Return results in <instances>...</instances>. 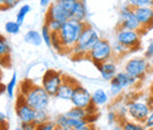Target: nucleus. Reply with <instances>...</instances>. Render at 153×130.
<instances>
[{"mask_svg":"<svg viewBox=\"0 0 153 130\" xmlns=\"http://www.w3.org/2000/svg\"><path fill=\"white\" fill-rule=\"evenodd\" d=\"M25 102L32 107L36 111L47 110L51 101V96L45 91L41 85L33 84L31 80H24L20 85V93Z\"/></svg>","mask_w":153,"mask_h":130,"instance_id":"1","label":"nucleus"},{"mask_svg":"<svg viewBox=\"0 0 153 130\" xmlns=\"http://www.w3.org/2000/svg\"><path fill=\"white\" fill-rule=\"evenodd\" d=\"M100 35L93 26H91L88 23L86 24L84 31L81 32L79 40L76 44V46L72 49V51L70 52V56L73 59H82V58H87L88 52L92 50V47L96 45L100 39Z\"/></svg>","mask_w":153,"mask_h":130,"instance_id":"2","label":"nucleus"},{"mask_svg":"<svg viewBox=\"0 0 153 130\" xmlns=\"http://www.w3.org/2000/svg\"><path fill=\"white\" fill-rule=\"evenodd\" d=\"M86 24L87 23L76 21L73 19H68L66 23L62 24L61 30L59 31V37L62 41V45L65 49V55H70L72 49L76 46Z\"/></svg>","mask_w":153,"mask_h":130,"instance_id":"3","label":"nucleus"},{"mask_svg":"<svg viewBox=\"0 0 153 130\" xmlns=\"http://www.w3.org/2000/svg\"><path fill=\"white\" fill-rule=\"evenodd\" d=\"M150 70H151V63L144 56L132 57L124 65V71L131 74L139 82H141L149 74Z\"/></svg>","mask_w":153,"mask_h":130,"instance_id":"4","label":"nucleus"},{"mask_svg":"<svg viewBox=\"0 0 153 130\" xmlns=\"http://www.w3.org/2000/svg\"><path fill=\"white\" fill-rule=\"evenodd\" d=\"M87 58L94 64H101L104 62H107L110 59L114 58L113 53V46L112 43L106 38H100L99 41L92 47V50L88 52Z\"/></svg>","mask_w":153,"mask_h":130,"instance_id":"5","label":"nucleus"},{"mask_svg":"<svg viewBox=\"0 0 153 130\" xmlns=\"http://www.w3.org/2000/svg\"><path fill=\"white\" fill-rule=\"evenodd\" d=\"M141 32L133 31V30H126V29H118L115 30L114 41L125 46L130 52H134L140 49L141 43Z\"/></svg>","mask_w":153,"mask_h":130,"instance_id":"6","label":"nucleus"},{"mask_svg":"<svg viewBox=\"0 0 153 130\" xmlns=\"http://www.w3.org/2000/svg\"><path fill=\"white\" fill-rule=\"evenodd\" d=\"M127 104V111L130 119H133L135 122L144 123L150 115L152 107L149 104L147 101H143L139 98H132L130 101H125Z\"/></svg>","mask_w":153,"mask_h":130,"instance_id":"7","label":"nucleus"},{"mask_svg":"<svg viewBox=\"0 0 153 130\" xmlns=\"http://www.w3.org/2000/svg\"><path fill=\"white\" fill-rule=\"evenodd\" d=\"M65 76L60 71L48 69L45 71V74L41 77V86L45 89V91L48 93L51 97H56L57 92L60 88V85L64 82Z\"/></svg>","mask_w":153,"mask_h":130,"instance_id":"8","label":"nucleus"},{"mask_svg":"<svg viewBox=\"0 0 153 130\" xmlns=\"http://www.w3.org/2000/svg\"><path fill=\"white\" fill-rule=\"evenodd\" d=\"M118 29H126V30H133V31L141 30L140 23L134 13V8L130 7L128 5H124L119 10Z\"/></svg>","mask_w":153,"mask_h":130,"instance_id":"9","label":"nucleus"},{"mask_svg":"<svg viewBox=\"0 0 153 130\" xmlns=\"http://www.w3.org/2000/svg\"><path fill=\"white\" fill-rule=\"evenodd\" d=\"M16 113L20 123H34L37 111L25 102L21 95H18L16 103Z\"/></svg>","mask_w":153,"mask_h":130,"instance_id":"10","label":"nucleus"},{"mask_svg":"<svg viewBox=\"0 0 153 130\" xmlns=\"http://www.w3.org/2000/svg\"><path fill=\"white\" fill-rule=\"evenodd\" d=\"M70 102L72 103L73 107L87 109L92 104V93L90 92L85 86H82L81 84L78 83Z\"/></svg>","mask_w":153,"mask_h":130,"instance_id":"11","label":"nucleus"},{"mask_svg":"<svg viewBox=\"0 0 153 130\" xmlns=\"http://www.w3.org/2000/svg\"><path fill=\"white\" fill-rule=\"evenodd\" d=\"M134 13L141 26L140 32L143 36H145L150 30L153 29V7L134 8Z\"/></svg>","mask_w":153,"mask_h":130,"instance_id":"12","label":"nucleus"},{"mask_svg":"<svg viewBox=\"0 0 153 130\" xmlns=\"http://www.w3.org/2000/svg\"><path fill=\"white\" fill-rule=\"evenodd\" d=\"M76 84H78V82H76L74 78L68 77V76H65L64 82L60 85L56 97H57L58 99H61V101H71Z\"/></svg>","mask_w":153,"mask_h":130,"instance_id":"13","label":"nucleus"},{"mask_svg":"<svg viewBox=\"0 0 153 130\" xmlns=\"http://www.w3.org/2000/svg\"><path fill=\"white\" fill-rule=\"evenodd\" d=\"M96 66L100 74V77L106 82L112 80L115 77V74H118V63H117L115 58L110 59L107 62H104L101 64H98Z\"/></svg>","mask_w":153,"mask_h":130,"instance_id":"14","label":"nucleus"},{"mask_svg":"<svg viewBox=\"0 0 153 130\" xmlns=\"http://www.w3.org/2000/svg\"><path fill=\"white\" fill-rule=\"evenodd\" d=\"M68 19H70V14L58 4L56 0L51 4V6H50V7L47 8V11H46L45 20H57L59 23L64 24V23H66Z\"/></svg>","mask_w":153,"mask_h":130,"instance_id":"15","label":"nucleus"},{"mask_svg":"<svg viewBox=\"0 0 153 130\" xmlns=\"http://www.w3.org/2000/svg\"><path fill=\"white\" fill-rule=\"evenodd\" d=\"M115 79L119 82V84L123 86L124 90H128L132 89L134 86H137V84L139 83L138 79L133 78L131 74H128L125 71H118V74H115Z\"/></svg>","mask_w":153,"mask_h":130,"instance_id":"16","label":"nucleus"},{"mask_svg":"<svg viewBox=\"0 0 153 130\" xmlns=\"http://www.w3.org/2000/svg\"><path fill=\"white\" fill-rule=\"evenodd\" d=\"M11 44L8 41V39L0 35V65L5 66V62H10V56H11Z\"/></svg>","mask_w":153,"mask_h":130,"instance_id":"17","label":"nucleus"},{"mask_svg":"<svg viewBox=\"0 0 153 130\" xmlns=\"http://www.w3.org/2000/svg\"><path fill=\"white\" fill-rule=\"evenodd\" d=\"M71 19L76 20V21H82L87 23V8L84 1H76V6L71 13Z\"/></svg>","mask_w":153,"mask_h":130,"instance_id":"18","label":"nucleus"},{"mask_svg":"<svg viewBox=\"0 0 153 130\" xmlns=\"http://www.w3.org/2000/svg\"><path fill=\"white\" fill-rule=\"evenodd\" d=\"M110 102V95L104 89H97L92 92V104L97 108L105 107Z\"/></svg>","mask_w":153,"mask_h":130,"instance_id":"19","label":"nucleus"},{"mask_svg":"<svg viewBox=\"0 0 153 130\" xmlns=\"http://www.w3.org/2000/svg\"><path fill=\"white\" fill-rule=\"evenodd\" d=\"M24 40H25V43H27L32 46H36V47L41 46V44L44 43L41 33L37 30H28L24 36Z\"/></svg>","mask_w":153,"mask_h":130,"instance_id":"20","label":"nucleus"},{"mask_svg":"<svg viewBox=\"0 0 153 130\" xmlns=\"http://www.w3.org/2000/svg\"><path fill=\"white\" fill-rule=\"evenodd\" d=\"M121 130H147L144 123L140 122H135L133 119L130 118H125L121 122H119Z\"/></svg>","mask_w":153,"mask_h":130,"instance_id":"21","label":"nucleus"},{"mask_svg":"<svg viewBox=\"0 0 153 130\" xmlns=\"http://www.w3.org/2000/svg\"><path fill=\"white\" fill-rule=\"evenodd\" d=\"M65 113L70 118H74V119H87V117H88V112H87L86 109L76 108V107H72L70 110H67Z\"/></svg>","mask_w":153,"mask_h":130,"instance_id":"22","label":"nucleus"},{"mask_svg":"<svg viewBox=\"0 0 153 130\" xmlns=\"http://www.w3.org/2000/svg\"><path fill=\"white\" fill-rule=\"evenodd\" d=\"M17 85H18V76L16 72H13L11 79L8 80V83L5 85V92L7 93L8 98H13L14 95H16V89H17Z\"/></svg>","mask_w":153,"mask_h":130,"instance_id":"23","label":"nucleus"},{"mask_svg":"<svg viewBox=\"0 0 153 130\" xmlns=\"http://www.w3.org/2000/svg\"><path fill=\"white\" fill-rule=\"evenodd\" d=\"M4 27H5V32L7 35H11V36L18 35L20 32V30H21V25H20L17 20H10V21H7Z\"/></svg>","mask_w":153,"mask_h":130,"instance_id":"24","label":"nucleus"},{"mask_svg":"<svg viewBox=\"0 0 153 130\" xmlns=\"http://www.w3.org/2000/svg\"><path fill=\"white\" fill-rule=\"evenodd\" d=\"M123 91H124L123 86L119 84V82L115 78L110 80V96H112L113 98H119Z\"/></svg>","mask_w":153,"mask_h":130,"instance_id":"25","label":"nucleus"},{"mask_svg":"<svg viewBox=\"0 0 153 130\" xmlns=\"http://www.w3.org/2000/svg\"><path fill=\"white\" fill-rule=\"evenodd\" d=\"M51 47L57 51L58 53H64L65 55V49L62 45V41L59 37V33H52V39H51Z\"/></svg>","mask_w":153,"mask_h":130,"instance_id":"26","label":"nucleus"},{"mask_svg":"<svg viewBox=\"0 0 153 130\" xmlns=\"http://www.w3.org/2000/svg\"><path fill=\"white\" fill-rule=\"evenodd\" d=\"M126 5H128L132 8L153 7V0H126Z\"/></svg>","mask_w":153,"mask_h":130,"instance_id":"27","label":"nucleus"},{"mask_svg":"<svg viewBox=\"0 0 153 130\" xmlns=\"http://www.w3.org/2000/svg\"><path fill=\"white\" fill-rule=\"evenodd\" d=\"M40 33H41V37H42V41L46 46L51 47V39H52V31L50 30V27L44 24L41 26V30H40Z\"/></svg>","mask_w":153,"mask_h":130,"instance_id":"28","label":"nucleus"},{"mask_svg":"<svg viewBox=\"0 0 153 130\" xmlns=\"http://www.w3.org/2000/svg\"><path fill=\"white\" fill-rule=\"evenodd\" d=\"M31 12V6L30 5H22L21 7H20L19 10H18V12H17V16H16V20L19 23L20 25H22V23L25 21V18L27 17V14Z\"/></svg>","mask_w":153,"mask_h":130,"instance_id":"29","label":"nucleus"},{"mask_svg":"<svg viewBox=\"0 0 153 130\" xmlns=\"http://www.w3.org/2000/svg\"><path fill=\"white\" fill-rule=\"evenodd\" d=\"M56 1L70 14V19H71V13H72V11L76 6V1H74V0H56Z\"/></svg>","mask_w":153,"mask_h":130,"instance_id":"30","label":"nucleus"},{"mask_svg":"<svg viewBox=\"0 0 153 130\" xmlns=\"http://www.w3.org/2000/svg\"><path fill=\"white\" fill-rule=\"evenodd\" d=\"M112 46H113V53H114V58L115 56L118 57H124L125 55H127V53H130V51L125 47V46H123L121 44H119V43H117L114 41L113 44H112Z\"/></svg>","mask_w":153,"mask_h":130,"instance_id":"31","label":"nucleus"},{"mask_svg":"<svg viewBox=\"0 0 153 130\" xmlns=\"http://www.w3.org/2000/svg\"><path fill=\"white\" fill-rule=\"evenodd\" d=\"M51 118H50V115H48V112L47 110H39L37 111L36 113V121H34V124H41V123H45V122H47V121H50Z\"/></svg>","mask_w":153,"mask_h":130,"instance_id":"32","label":"nucleus"},{"mask_svg":"<svg viewBox=\"0 0 153 130\" xmlns=\"http://www.w3.org/2000/svg\"><path fill=\"white\" fill-rule=\"evenodd\" d=\"M45 24L50 27L52 33H59V31L61 30V26H62V24L57 20H45Z\"/></svg>","mask_w":153,"mask_h":130,"instance_id":"33","label":"nucleus"},{"mask_svg":"<svg viewBox=\"0 0 153 130\" xmlns=\"http://www.w3.org/2000/svg\"><path fill=\"white\" fill-rule=\"evenodd\" d=\"M56 127H57V125H56L54 119H53V121L50 119V121H47V122H45V123L38 124L36 130H54L56 129Z\"/></svg>","mask_w":153,"mask_h":130,"instance_id":"34","label":"nucleus"},{"mask_svg":"<svg viewBox=\"0 0 153 130\" xmlns=\"http://www.w3.org/2000/svg\"><path fill=\"white\" fill-rule=\"evenodd\" d=\"M107 121L110 124H114L117 122H119V118H118V115L114 110H110L107 112Z\"/></svg>","mask_w":153,"mask_h":130,"instance_id":"35","label":"nucleus"},{"mask_svg":"<svg viewBox=\"0 0 153 130\" xmlns=\"http://www.w3.org/2000/svg\"><path fill=\"white\" fill-rule=\"evenodd\" d=\"M144 57H145V58H147L149 60L153 58V39L151 40V41H150V43H149L147 47L145 49V52H144Z\"/></svg>","mask_w":153,"mask_h":130,"instance_id":"36","label":"nucleus"},{"mask_svg":"<svg viewBox=\"0 0 153 130\" xmlns=\"http://www.w3.org/2000/svg\"><path fill=\"white\" fill-rule=\"evenodd\" d=\"M144 124H145V127H146V129H153V108L151 109V112H150V115L147 116V118H146V121L144 122Z\"/></svg>","mask_w":153,"mask_h":130,"instance_id":"37","label":"nucleus"},{"mask_svg":"<svg viewBox=\"0 0 153 130\" xmlns=\"http://www.w3.org/2000/svg\"><path fill=\"white\" fill-rule=\"evenodd\" d=\"M20 1H21V0H5V7H6V10L14 8Z\"/></svg>","mask_w":153,"mask_h":130,"instance_id":"38","label":"nucleus"},{"mask_svg":"<svg viewBox=\"0 0 153 130\" xmlns=\"http://www.w3.org/2000/svg\"><path fill=\"white\" fill-rule=\"evenodd\" d=\"M20 127L22 130H36L37 129V124L34 123H20Z\"/></svg>","mask_w":153,"mask_h":130,"instance_id":"39","label":"nucleus"},{"mask_svg":"<svg viewBox=\"0 0 153 130\" xmlns=\"http://www.w3.org/2000/svg\"><path fill=\"white\" fill-rule=\"evenodd\" d=\"M39 4L42 8H48L52 4V0H39Z\"/></svg>","mask_w":153,"mask_h":130,"instance_id":"40","label":"nucleus"},{"mask_svg":"<svg viewBox=\"0 0 153 130\" xmlns=\"http://www.w3.org/2000/svg\"><path fill=\"white\" fill-rule=\"evenodd\" d=\"M6 119H7L6 115H5V113H4L2 111H0V127L6 124Z\"/></svg>","mask_w":153,"mask_h":130,"instance_id":"41","label":"nucleus"},{"mask_svg":"<svg viewBox=\"0 0 153 130\" xmlns=\"http://www.w3.org/2000/svg\"><path fill=\"white\" fill-rule=\"evenodd\" d=\"M54 130H74L72 129V128H62V127H56V129Z\"/></svg>","mask_w":153,"mask_h":130,"instance_id":"42","label":"nucleus"},{"mask_svg":"<svg viewBox=\"0 0 153 130\" xmlns=\"http://www.w3.org/2000/svg\"><path fill=\"white\" fill-rule=\"evenodd\" d=\"M4 91H5V86H2V85H1V83H0V95L4 92Z\"/></svg>","mask_w":153,"mask_h":130,"instance_id":"43","label":"nucleus"},{"mask_svg":"<svg viewBox=\"0 0 153 130\" xmlns=\"http://www.w3.org/2000/svg\"><path fill=\"white\" fill-rule=\"evenodd\" d=\"M1 78H2V66L0 65V83H1Z\"/></svg>","mask_w":153,"mask_h":130,"instance_id":"44","label":"nucleus"},{"mask_svg":"<svg viewBox=\"0 0 153 130\" xmlns=\"http://www.w3.org/2000/svg\"><path fill=\"white\" fill-rule=\"evenodd\" d=\"M14 130H22V128H21V127H18V128H16Z\"/></svg>","mask_w":153,"mask_h":130,"instance_id":"45","label":"nucleus"},{"mask_svg":"<svg viewBox=\"0 0 153 130\" xmlns=\"http://www.w3.org/2000/svg\"><path fill=\"white\" fill-rule=\"evenodd\" d=\"M74 1H84V0H74Z\"/></svg>","mask_w":153,"mask_h":130,"instance_id":"46","label":"nucleus"},{"mask_svg":"<svg viewBox=\"0 0 153 130\" xmlns=\"http://www.w3.org/2000/svg\"><path fill=\"white\" fill-rule=\"evenodd\" d=\"M2 127H4V125H1V127H0V130H2Z\"/></svg>","mask_w":153,"mask_h":130,"instance_id":"47","label":"nucleus"},{"mask_svg":"<svg viewBox=\"0 0 153 130\" xmlns=\"http://www.w3.org/2000/svg\"><path fill=\"white\" fill-rule=\"evenodd\" d=\"M149 130H153V129H149Z\"/></svg>","mask_w":153,"mask_h":130,"instance_id":"48","label":"nucleus"},{"mask_svg":"<svg viewBox=\"0 0 153 130\" xmlns=\"http://www.w3.org/2000/svg\"><path fill=\"white\" fill-rule=\"evenodd\" d=\"M120 130H121V128H120Z\"/></svg>","mask_w":153,"mask_h":130,"instance_id":"49","label":"nucleus"}]
</instances>
